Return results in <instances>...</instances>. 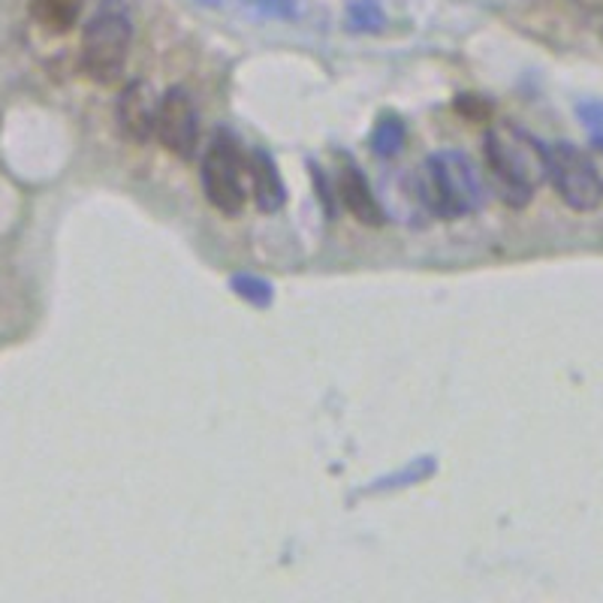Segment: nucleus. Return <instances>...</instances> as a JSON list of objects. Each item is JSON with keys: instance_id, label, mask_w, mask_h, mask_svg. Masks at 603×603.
Masks as SVG:
<instances>
[{"instance_id": "4", "label": "nucleus", "mask_w": 603, "mask_h": 603, "mask_svg": "<svg viewBox=\"0 0 603 603\" xmlns=\"http://www.w3.org/2000/svg\"><path fill=\"white\" fill-rule=\"evenodd\" d=\"M546 182L555 187L561 203L573 212H594L603 203V175L589 151L573 142H550L546 145Z\"/></svg>"}, {"instance_id": "15", "label": "nucleus", "mask_w": 603, "mask_h": 603, "mask_svg": "<svg viewBox=\"0 0 603 603\" xmlns=\"http://www.w3.org/2000/svg\"><path fill=\"white\" fill-rule=\"evenodd\" d=\"M350 16H354V22L359 24V28H366V31H377V28L384 24V16H380V10H377L375 3H356L354 10H350Z\"/></svg>"}, {"instance_id": "7", "label": "nucleus", "mask_w": 603, "mask_h": 603, "mask_svg": "<svg viewBox=\"0 0 603 603\" xmlns=\"http://www.w3.org/2000/svg\"><path fill=\"white\" fill-rule=\"evenodd\" d=\"M157 103H161V94L154 91L149 79H133V82L121 88L115 119H119L124 140L136 142V145H145L149 140H154Z\"/></svg>"}, {"instance_id": "6", "label": "nucleus", "mask_w": 603, "mask_h": 603, "mask_svg": "<svg viewBox=\"0 0 603 603\" xmlns=\"http://www.w3.org/2000/svg\"><path fill=\"white\" fill-rule=\"evenodd\" d=\"M154 136L163 149L175 154L178 161H191L200 149V112L187 88H166L157 103V121H154Z\"/></svg>"}, {"instance_id": "9", "label": "nucleus", "mask_w": 603, "mask_h": 603, "mask_svg": "<svg viewBox=\"0 0 603 603\" xmlns=\"http://www.w3.org/2000/svg\"><path fill=\"white\" fill-rule=\"evenodd\" d=\"M248 178H251V194L257 203L259 212H280L287 203V187L278 173V163L272 161V154L266 149H254L248 154Z\"/></svg>"}, {"instance_id": "8", "label": "nucleus", "mask_w": 603, "mask_h": 603, "mask_svg": "<svg viewBox=\"0 0 603 603\" xmlns=\"http://www.w3.org/2000/svg\"><path fill=\"white\" fill-rule=\"evenodd\" d=\"M338 196H341L345 208L359 224L380 226L387 221L384 208L377 203L375 191H371V184H368L366 173L356 163H345L341 166V173H338Z\"/></svg>"}, {"instance_id": "11", "label": "nucleus", "mask_w": 603, "mask_h": 603, "mask_svg": "<svg viewBox=\"0 0 603 603\" xmlns=\"http://www.w3.org/2000/svg\"><path fill=\"white\" fill-rule=\"evenodd\" d=\"M401 145H405V124H401V119L389 115V119L377 121L375 133H371V149H375V154H380V157H396Z\"/></svg>"}, {"instance_id": "2", "label": "nucleus", "mask_w": 603, "mask_h": 603, "mask_svg": "<svg viewBox=\"0 0 603 603\" xmlns=\"http://www.w3.org/2000/svg\"><path fill=\"white\" fill-rule=\"evenodd\" d=\"M417 196L431 215L456 221L483 208L486 187L468 154L438 151L417 173Z\"/></svg>"}, {"instance_id": "3", "label": "nucleus", "mask_w": 603, "mask_h": 603, "mask_svg": "<svg viewBox=\"0 0 603 603\" xmlns=\"http://www.w3.org/2000/svg\"><path fill=\"white\" fill-rule=\"evenodd\" d=\"M133 22L121 3H103L82 33V70L98 85H115L127 67Z\"/></svg>"}, {"instance_id": "1", "label": "nucleus", "mask_w": 603, "mask_h": 603, "mask_svg": "<svg viewBox=\"0 0 603 603\" xmlns=\"http://www.w3.org/2000/svg\"><path fill=\"white\" fill-rule=\"evenodd\" d=\"M486 161L495 178V194L510 208H525L546 182V145L513 121H495L486 130Z\"/></svg>"}, {"instance_id": "12", "label": "nucleus", "mask_w": 603, "mask_h": 603, "mask_svg": "<svg viewBox=\"0 0 603 603\" xmlns=\"http://www.w3.org/2000/svg\"><path fill=\"white\" fill-rule=\"evenodd\" d=\"M576 119L597 151H603V100L585 98L576 103Z\"/></svg>"}, {"instance_id": "5", "label": "nucleus", "mask_w": 603, "mask_h": 603, "mask_svg": "<svg viewBox=\"0 0 603 603\" xmlns=\"http://www.w3.org/2000/svg\"><path fill=\"white\" fill-rule=\"evenodd\" d=\"M242 151L229 130H215L203 157V194L226 217L245 208V184H242Z\"/></svg>"}, {"instance_id": "10", "label": "nucleus", "mask_w": 603, "mask_h": 603, "mask_svg": "<svg viewBox=\"0 0 603 603\" xmlns=\"http://www.w3.org/2000/svg\"><path fill=\"white\" fill-rule=\"evenodd\" d=\"M82 16V0H31V19L45 33H67Z\"/></svg>"}, {"instance_id": "13", "label": "nucleus", "mask_w": 603, "mask_h": 603, "mask_svg": "<svg viewBox=\"0 0 603 603\" xmlns=\"http://www.w3.org/2000/svg\"><path fill=\"white\" fill-rule=\"evenodd\" d=\"M229 284H233V290H236L245 302H251L254 308H269L272 305V296H275V293H272L269 280L257 278V275H233Z\"/></svg>"}, {"instance_id": "14", "label": "nucleus", "mask_w": 603, "mask_h": 603, "mask_svg": "<svg viewBox=\"0 0 603 603\" xmlns=\"http://www.w3.org/2000/svg\"><path fill=\"white\" fill-rule=\"evenodd\" d=\"M456 112L464 115L468 121H480V119H489L492 106H489L480 94H462V98L456 100Z\"/></svg>"}]
</instances>
